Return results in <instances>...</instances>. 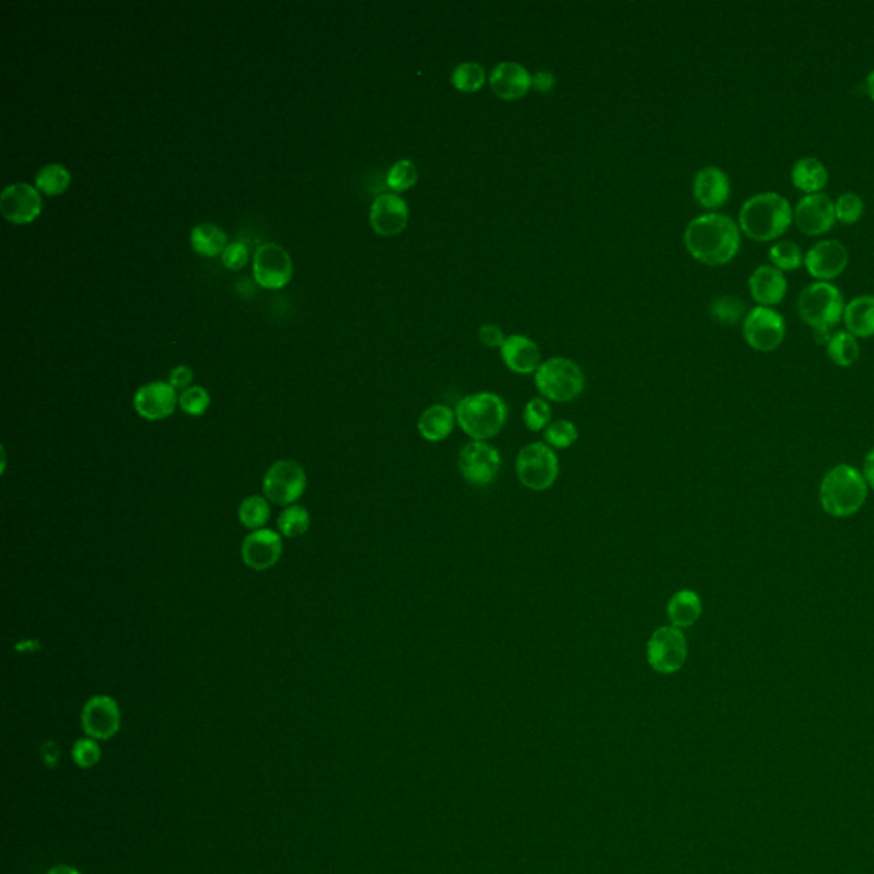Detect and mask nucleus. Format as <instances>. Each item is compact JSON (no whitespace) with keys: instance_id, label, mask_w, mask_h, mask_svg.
<instances>
[{"instance_id":"f257e3e1","label":"nucleus","mask_w":874,"mask_h":874,"mask_svg":"<svg viewBox=\"0 0 874 874\" xmlns=\"http://www.w3.org/2000/svg\"><path fill=\"white\" fill-rule=\"evenodd\" d=\"M740 226L724 214H704L695 217L685 229L688 253L704 265H726L740 251Z\"/></svg>"},{"instance_id":"f03ea898","label":"nucleus","mask_w":874,"mask_h":874,"mask_svg":"<svg viewBox=\"0 0 874 874\" xmlns=\"http://www.w3.org/2000/svg\"><path fill=\"white\" fill-rule=\"evenodd\" d=\"M793 219V209L786 197L775 192H762L741 205L738 222L748 238L765 243L786 233Z\"/></svg>"},{"instance_id":"7ed1b4c3","label":"nucleus","mask_w":874,"mask_h":874,"mask_svg":"<svg viewBox=\"0 0 874 874\" xmlns=\"http://www.w3.org/2000/svg\"><path fill=\"white\" fill-rule=\"evenodd\" d=\"M868 484L863 472L852 465H837L828 470L820 484V504L832 518H851L868 499Z\"/></svg>"},{"instance_id":"20e7f679","label":"nucleus","mask_w":874,"mask_h":874,"mask_svg":"<svg viewBox=\"0 0 874 874\" xmlns=\"http://www.w3.org/2000/svg\"><path fill=\"white\" fill-rule=\"evenodd\" d=\"M456 422L472 441L487 443L504 429L507 405L496 393L482 391L468 395L456 405Z\"/></svg>"},{"instance_id":"39448f33","label":"nucleus","mask_w":874,"mask_h":874,"mask_svg":"<svg viewBox=\"0 0 874 874\" xmlns=\"http://www.w3.org/2000/svg\"><path fill=\"white\" fill-rule=\"evenodd\" d=\"M844 309L842 292L830 282H815L799 294V316L811 327L818 344H827L830 330L842 320Z\"/></svg>"},{"instance_id":"423d86ee","label":"nucleus","mask_w":874,"mask_h":874,"mask_svg":"<svg viewBox=\"0 0 874 874\" xmlns=\"http://www.w3.org/2000/svg\"><path fill=\"white\" fill-rule=\"evenodd\" d=\"M586 379L576 362L566 357H554L540 364L535 373V386L545 400L555 403L574 402L584 391Z\"/></svg>"},{"instance_id":"0eeeda50","label":"nucleus","mask_w":874,"mask_h":874,"mask_svg":"<svg viewBox=\"0 0 874 874\" xmlns=\"http://www.w3.org/2000/svg\"><path fill=\"white\" fill-rule=\"evenodd\" d=\"M559 458L547 443H531L516 458V475L526 489L543 492L552 489L559 477Z\"/></svg>"},{"instance_id":"6e6552de","label":"nucleus","mask_w":874,"mask_h":874,"mask_svg":"<svg viewBox=\"0 0 874 874\" xmlns=\"http://www.w3.org/2000/svg\"><path fill=\"white\" fill-rule=\"evenodd\" d=\"M646 658L659 675H673L682 670L688 658V642L683 630L673 625L654 630L647 641Z\"/></svg>"},{"instance_id":"1a4fd4ad","label":"nucleus","mask_w":874,"mask_h":874,"mask_svg":"<svg viewBox=\"0 0 874 874\" xmlns=\"http://www.w3.org/2000/svg\"><path fill=\"white\" fill-rule=\"evenodd\" d=\"M306 473L298 461L280 460L263 477L265 497L279 506H292L306 490Z\"/></svg>"},{"instance_id":"9d476101","label":"nucleus","mask_w":874,"mask_h":874,"mask_svg":"<svg viewBox=\"0 0 874 874\" xmlns=\"http://www.w3.org/2000/svg\"><path fill=\"white\" fill-rule=\"evenodd\" d=\"M461 477L473 487H487L496 482L501 470V453L484 441H470L458 456Z\"/></svg>"},{"instance_id":"9b49d317","label":"nucleus","mask_w":874,"mask_h":874,"mask_svg":"<svg viewBox=\"0 0 874 874\" xmlns=\"http://www.w3.org/2000/svg\"><path fill=\"white\" fill-rule=\"evenodd\" d=\"M746 344L758 352H772L786 337V321L775 309L757 306L743 321Z\"/></svg>"},{"instance_id":"f8f14e48","label":"nucleus","mask_w":874,"mask_h":874,"mask_svg":"<svg viewBox=\"0 0 874 874\" xmlns=\"http://www.w3.org/2000/svg\"><path fill=\"white\" fill-rule=\"evenodd\" d=\"M81 724L89 738L110 740L122 726V712L117 700L110 695H94L82 707Z\"/></svg>"},{"instance_id":"ddd939ff","label":"nucleus","mask_w":874,"mask_h":874,"mask_svg":"<svg viewBox=\"0 0 874 874\" xmlns=\"http://www.w3.org/2000/svg\"><path fill=\"white\" fill-rule=\"evenodd\" d=\"M253 272L258 286L265 289H282L291 282V257L282 246L267 243L260 246L255 253Z\"/></svg>"},{"instance_id":"4468645a","label":"nucleus","mask_w":874,"mask_h":874,"mask_svg":"<svg viewBox=\"0 0 874 874\" xmlns=\"http://www.w3.org/2000/svg\"><path fill=\"white\" fill-rule=\"evenodd\" d=\"M835 202L825 193H811L794 207V222L806 236H820L834 228Z\"/></svg>"},{"instance_id":"2eb2a0df","label":"nucleus","mask_w":874,"mask_h":874,"mask_svg":"<svg viewBox=\"0 0 874 874\" xmlns=\"http://www.w3.org/2000/svg\"><path fill=\"white\" fill-rule=\"evenodd\" d=\"M806 270L818 282L839 277L849 265V251L837 239H823L811 246L805 257Z\"/></svg>"},{"instance_id":"dca6fc26","label":"nucleus","mask_w":874,"mask_h":874,"mask_svg":"<svg viewBox=\"0 0 874 874\" xmlns=\"http://www.w3.org/2000/svg\"><path fill=\"white\" fill-rule=\"evenodd\" d=\"M40 192L28 183L11 185L2 192L0 197V212L7 221L14 224H28L35 221L41 212Z\"/></svg>"},{"instance_id":"f3484780","label":"nucleus","mask_w":874,"mask_h":874,"mask_svg":"<svg viewBox=\"0 0 874 874\" xmlns=\"http://www.w3.org/2000/svg\"><path fill=\"white\" fill-rule=\"evenodd\" d=\"M282 555V540L277 531L262 530L253 531L245 538L241 545V557L246 566L253 571H267L279 562Z\"/></svg>"},{"instance_id":"a211bd4d","label":"nucleus","mask_w":874,"mask_h":874,"mask_svg":"<svg viewBox=\"0 0 874 874\" xmlns=\"http://www.w3.org/2000/svg\"><path fill=\"white\" fill-rule=\"evenodd\" d=\"M369 221L373 226L374 233L379 236H397L407 228L408 207L407 202L395 193L379 195L374 200L369 212Z\"/></svg>"},{"instance_id":"6ab92c4d","label":"nucleus","mask_w":874,"mask_h":874,"mask_svg":"<svg viewBox=\"0 0 874 874\" xmlns=\"http://www.w3.org/2000/svg\"><path fill=\"white\" fill-rule=\"evenodd\" d=\"M178 402L180 400L176 398L175 388L168 383H163V381L142 386L134 397V407L137 414L142 419L152 420V422L168 419L169 415L175 412Z\"/></svg>"},{"instance_id":"aec40b11","label":"nucleus","mask_w":874,"mask_h":874,"mask_svg":"<svg viewBox=\"0 0 874 874\" xmlns=\"http://www.w3.org/2000/svg\"><path fill=\"white\" fill-rule=\"evenodd\" d=\"M530 72L516 62H502L492 69L489 76L490 89L501 100H521L531 89Z\"/></svg>"},{"instance_id":"412c9836","label":"nucleus","mask_w":874,"mask_h":874,"mask_svg":"<svg viewBox=\"0 0 874 874\" xmlns=\"http://www.w3.org/2000/svg\"><path fill=\"white\" fill-rule=\"evenodd\" d=\"M731 195V181L723 169L706 166L695 175L694 197L702 207L717 209L726 204Z\"/></svg>"},{"instance_id":"4be33fe9","label":"nucleus","mask_w":874,"mask_h":874,"mask_svg":"<svg viewBox=\"0 0 874 874\" xmlns=\"http://www.w3.org/2000/svg\"><path fill=\"white\" fill-rule=\"evenodd\" d=\"M748 287L752 298L760 306L770 308L774 304L782 303V299L786 298V275L782 274L781 270L775 269L774 265H762L750 275Z\"/></svg>"},{"instance_id":"5701e85b","label":"nucleus","mask_w":874,"mask_h":874,"mask_svg":"<svg viewBox=\"0 0 874 874\" xmlns=\"http://www.w3.org/2000/svg\"><path fill=\"white\" fill-rule=\"evenodd\" d=\"M502 361L516 374L537 373L540 368V349L531 338L511 335L501 347Z\"/></svg>"},{"instance_id":"b1692460","label":"nucleus","mask_w":874,"mask_h":874,"mask_svg":"<svg viewBox=\"0 0 874 874\" xmlns=\"http://www.w3.org/2000/svg\"><path fill=\"white\" fill-rule=\"evenodd\" d=\"M456 414L448 405H432L420 414L417 429L429 443H441L455 431Z\"/></svg>"},{"instance_id":"393cba45","label":"nucleus","mask_w":874,"mask_h":874,"mask_svg":"<svg viewBox=\"0 0 874 874\" xmlns=\"http://www.w3.org/2000/svg\"><path fill=\"white\" fill-rule=\"evenodd\" d=\"M847 332L856 338L874 337V296L864 294L845 304L844 316Z\"/></svg>"},{"instance_id":"a878e982","label":"nucleus","mask_w":874,"mask_h":874,"mask_svg":"<svg viewBox=\"0 0 874 874\" xmlns=\"http://www.w3.org/2000/svg\"><path fill=\"white\" fill-rule=\"evenodd\" d=\"M666 615L676 629H687L702 615V600L694 589H680L666 605Z\"/></svg>"},{"instance_id":"bb28decb","label":"nucleus","mask_w":874,"mask_h":874,"mask_svg":"<svg viewBox=\"0 0 874 874\" xmlns=\"http://www.w3.org/2000/svg\"><path fill=\"white\" fill-rule=\"evenodd\" d=\"M791 180L794 187L803 190L806 195L820 193L827 187L828 171L820 159L801 158L794 163Z\"/></svg>"},{"instance_id":"cd10ccee","label":"nucleus","mask_w":874,"mask_h":874,"mask_svg":"<svg viewBox=\"0 0 874 874\" xmlns=\"http://www.w3.org/2000/svg\"><path fill=\"white\" fill-rule=\"evenodd\" d=\"M192 248L202 257H217L226 250V233L217 224L204 222L192 229Z\"/></svg>"},{"instance_id":"c85d7f7f","label":"nucleus","mask_w":874,"mask_h":874,"mask_svg":"<svg viewBox=\"0 0 874 874\" xmlns=\"http://www.w3.org/2000/svg\"><path fill=\"white\" fill-rule=\"evenodd\" d=\"M827 356L839 368H851L852 364L857 362L861 356V347H859V342L854 335H851L847 330H840L828 338Z\"/></svg>"},{"instance_id":"c756f323","label":"nucleus","mask_w":874,"mask_h":874,"mask_svg":"<svg viewBox=\"0 0 874 874\" xmlns=\"http://www.w3.org/2000/svg\"><path fill=\"white\" fill-rule=\"evenodd\" d=\"M241 525L248 530H262L270 518V506L267 499L260 496H251L241 502L238 511Z\"/></svg>"},{"instance_id":"7c9ffc66","label":"nucleus","mask_w":874,"mask_h":874,"mask_svg":"<svg viewBox=\"0 0 874 874\" xmlns=\"http://www.w3.org/2000/svg\"><path fill=\"white\" fill-rule=\"evenodd\" d=\"M70 185V173L62 164H47L36 175V188L45 195H60Z\"/></svg>"},{"instance_id":"2f4dec72","label":"nucleus","mask_w":874,"mask_h":874,"mask_svg":"<svg viewBox=\"0 0 874 874\" xmlns=\"http://www.w3.org/2000/svg\"><path fill=\"white\" fill-rule=\"evenodd\" d=\"M451 82L461 93H477L484 88L485 69L477 62H465L453 70Z\"/></svg>"},{"instance_id":"473e14b6","label":"nucleus","mask_w":874,"mask_h":874,"mask_svg":"<svg viewBox=\"0 0 874 874\" xmlns=\"http://www.w3.org/2000/svg\"><path fill=\"white\" fill-rule=\"evenodd\" d=\"M769 257L775 269L796 270L805 263L803 251L793 241H777L769 250Z\"/></svg>"},{"instance_id":"72a5a7b5","label":"nucleus","mask_w":874,"mask_h":874,"mask_svg":"<svg viewBox=\"0 0 874 874\" xmlns=\"http://www.w3.org/2000/svg\"><path fill=\"white\" fill-rule=\"evenodd\" d=\"M309 513L303 506H289L280 513L279 530L284 537L296 538L309 530Z\"/></svg>"},{"instance_id":"f704fd0d","label":"nucleus","mask_w":874,"mask_h":874,"mask_svg":"<svg viewBox=\"0 0 874 874\" xmlns=\"http://www.w3.org/2000/svg\"><path fill=\"white\" fill-rule=\"evenodd\" d=\"M545 443L552 449H567L571 448L572 444H576L579 439V431L576 424L571 420L560 419L552 422L545 429Z\"/></svg>"},{"instance_id":"c9c22d12","label":"nucleus","mask_w":874,"mask_h":874,"mask_svg":"<svg viewBox=\"0 0 874 874\" xmlns=\"http://www.w3.org/2000/svg\"><path fill=\"white\" fill-rule=\"evenodd\" d=\"M552 407L545 398H531L523 410L526 427L533 432L545 431L552 424Z\"/></svg>"},{"instance_id":"e433bc0d","label":"nucleus","mask_w":874,"mask_h":874,"mask_svg":"<svg viewBox=\"0 0 874 874\" xmlns=\"http://www.w3.org/2000/svg\"><path fill=\"white\" fill-rule=\"evenodd\" d=\"M419 180V173H417V168H415V164L412 161H408V159H400L397 163L391 166L390 171H388V176H386V183H388V187L393 190V192H405V190H410V188L414 187L415 183Z\"/></svg>"},{"instance_id":"4c0bfd02","label":"nucleus","mask_w":874,"mask_h":874,"mask_svg":"<svg viewBox=\"0 0 874 874\" xmlns=\"http://www.w3.org/2000/svg\"><path fill=\"white\" fill-rule=\"evenodd\" d=\"M864 214V202L857 193L845 192L835 200V219L842 224H856Z\"/></svg>"},{"instance_id":"58836bf2","label":"nucleus","mask_w":874,"mask_h":874,"mask_svg":"<svg viewBox=\"0 0 874 874\" xmlns=\"http://www.w3.org/2000/svg\"><path fill=\"white\" fill-rule=\"evenodd\" d=\"M711 315L719 323L735 325L745 315V304L735 296H723L712 303Z\"/></svg>"},{"instance_id":"ea45409f","label":"nucleus","mask_w":874,"mask_h":874,"mask_svg":"<svg viewBox=\"0 0 874 874\" xmlns=\"http://www.w3.org/2000/svg\"><path fill=\"white\" fill-rule=\"evenodd\" d=\"M70 755H72V760H74V764L79 769H93V767L100 764V741L93 740L89 736L88 738H81V740H77L74 746H72Z\"/></svg>"},{"instance_id":"a19ab883","label":"nucleus","mask_w":874,"mask_h":874,"mask_svg":"<svg viewBox=\"0 0 874 874\" xmlns=\"http://www.w3.org/2000/svg\"><path fill=\"white\" fill-rule=\"evenodd\" d=\"M180 407L185 414L200 417L207 412L210 405L209 393L202 386H190L180 395Z\"/></svg>"},{"instance_id":"79ce46f5","label":"nucleus","mask_w":874,"mask_h":874,"mask_svg":"<svg viewBox=\"0 0 874 874\" xmlns=\"http://www.w3.org/2000/svg\"><path fill=\"white\" fill-rule=\"evenodd\" d=\"M222 263L229 270H241L248 262V248L243 243H233L222 251Z\"/></svg>"},{"instance_id":"37998d69","label":"nucleus","mask_w":874,"mask_h":874,"mask_svg":"<svg viewBox=\"0 0 874 874\" xmlns=\"http://www.w3.org/2000/svg\"><path fill=\"white\" fill-rule=\"evenodd\" d=\"M478 337H480V342H482L485 347H490V349H497V347L501 349L502 344L506 342L504 333H502L501 328L496 327V325H484V327L480 328Z\"/></svg>"},{"instance_id":"c03bdc74","label":"nucleus","mask_w":874,"mask_h":874,"mask_svg":"<svg viewBox=\"0 0 874 874\" xmlns=\"http://www.w3.org/2000/svg\"><path fill=\"white\" fill-rule=\"evenodd\" d=\"M41 760H43V764L47 765L48 769H55V767H59L60 758H62V752H60V746L55 743V741L48 740L41 745L40 748Z\"/></svg>"},{"instance_id":"a18cd8bd","label":"nucleus","mask_w":874,"mask_h":874,"mask_svg":"<svg viewBox=\"0 0 874 874\" xmlns=\"http://www.w3.org/2000/svg\"><path fill=\"white\" fill-rule=\"evenodd\" d=\"M193 379V371L187 366H178V368L173 369L171 374H169V385L173 386V388H183V390H187L188 385L192 383Z\"/></svg>"},{"instance_id":"49530a36","label":"nucleus","mask_w":874,"mask_h":874,"mask_svg":"<svg viewBox=\"0 0 874 874\" xmlns=\"http://www.w3.org/2000/svg\"><path fill=\"white\" fill-rule=\"evenodd\" d=\"M554 86L555 77L550 72H547V70H540L531 79V88L537 89L538 93H548V91L554 89Z\"/></svg>"},{"instance_id":"de8ad7c7","label":"nucleus","mask_w":874,"mask_h":874,"mask_svg":"<svg viewBox=\"0 0 874 874\" xmlns=\"http://www.w3.org/2000/svg\"><path fill=\"white\" fill-rule=\"evenodd\" d=\"M863 477L869 489L874 490V448L864 458Z\"/></svg>"},{"instance_id":"09e8293b","label":"nucleus","mask_w":874,"mask_h":874,"mask_svg":"<svg viewBox=\"0 0 874 874\" xmlns=\"http://www.w3.org/2000/svg\"><path fill=\"white\" fill-rule=\"evenodd\" d=\"M47 874H82L79 869L74 868V866H69V864H59V866H53L52 869H48Z\"/></svg>"},{"instance_id":"8fccbe9b","label":"nucleus","mask_w":874,"mask_h":874,"mask_svg":"<svg viewBox=\"0 0 874 874\" xmlns=\"http://www.w3.org/2000/svg\"><path fill=\"white\" fill-rule=\"evenodd\" d=\"M864 88H866V93H868L869 98L874 101V69L869 72L868 77H866V82H864Z\"/></svg>"}]
</instances>
